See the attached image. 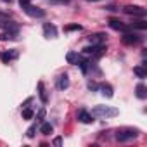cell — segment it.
Masks as SVG:
<instances>
[{
    "label": "cell",
    "mask_w": 147,
    "mask_h": 147,
    "mask_svg": "<svg viewBox=\"0 0 147 147\" xmlns=\"http://www.w3.org/2000/svg\"><path fill=\"white\" fill-rule=\"evenodd\" d=\"M90 114L94 118H114L119 114V111L116 107H111V106H95Z\"/></svg>",
    "instance_id": "1"
},
{
    "label": "cell",
    "mask_w": 147,
    "mask_h": 147,
    "mask_svg": "<svg viewBox=\"0 0 147 147\" xmlns=\"http://www.w3.org/2000/svg\"><path fill=\"white\" fill-rule=\"evenodd\" d=\"M137 137H138V130H135V128H119L116 131V140H119V142L133 140Z\"/></svg>",
    "instance_id": "2"
},
{
    "label": "cell",
    "mask_w": 147,
    "mask_h": 147,
    "mask_svg": "<svg viewBox=\"0 0 147 147\" xmlns=\"http://www.w3.org/2000/svg\"><path fill=\"white\" fill-rule=\"evenodd\" d=\"M23 9H24V12H26L28 16H31V18H45V11L40 9V7H35V5H31V4L24 5Z\"/></svg>",
    "instance_id": "3"
},
{
    "label": "cell",
    "mask_w": 147,
    "mask_h": 147,
    "mask_svg": "<svg viewBox=\"0 0 147 147\" xmlns=\"http://www.w3.org/2000/svg\"><path fill=\"white\" fill-rule=\"evenodd\" d=\"M123 12L130 14V16H145V9L140 7V5H125Z\"/></svg>",
    "instance_id": "4"
},
{
    "label": "cell",
    "mask_w": 147,
    "mask_h": 147,
    "mask_svg": "<svg viewBox=\"0 0 147 147\" xmlns=\"http://www.w3.org/2000/svg\"><path fill=\"white\" fill-rule=\"evenodd\" d=\"M104 50H106V47L104 45H92V47H85L83 49V52L85 54H92V55H102L104 54Z\"/></svg>",
    "instance_id": "5"
},
{
    "label": "cell",
    "mask_w": 147,
    "mask_h": 147,
    "mask_svg": "<svg viewBox=\"0 0 147 147\" xmlns=\"http://www.w3.org/2000/svg\"><path fill=\"white\" fill-rule=\"evenodd\" d=\"M109 26H111L113 30H116V31H125V33L130 30V28H128L125 23H121L119 19H109Z\"/></svg>",
    "instance_id": "6"
},
{
    "label": "cell",
    "mask_w": 147,
    "mask_h": 147,
    "mask_svg": "<svg viewBox=\"0 0 147 147\" xmlns=\"http://www.w3.org/2000/svg\"><path fill=\"white\" fill-rule=\"evenodd\" d=\"M0 28H4L5 31H14V33H18V30H19V26H18L16 23H12L11 19H5V21H0Z\"/></svg>",
    "instance_id": "7"
},
{
    "label": "cell",
    "mask_w": 147,
    "mask_h": 147,
    "mask_svg": "<svg viewBox=\"0 0 147 147\" xmlns=\"http://www.w3.org/2000/svg\"><path fill=\"white\" fill-rule=\"evenodd\" d=\"M88 42L92 45H102L106 42V35L104 33H95V35H90L88 36Z\"/></svg>",
    "instance_id": "8"
},
{
    "label": "cell",
    "mask_w": 147,
    "mask_h": 147,
    "mask_svg": "<svg viewBox=\"0 0 147 147\" xmlns=\"http://www.w3.org/2000/svg\"><path fill=\"white\" fill-rule=\"evenodd\" d=\"M138 42H140V36L135 35V33H126V35L123 36V43H126V45H135V43H138Z\"/></svg>",
    "instance_id": "9"
},
{
    "label": "cell",
    "mask_w": 147,
    "mask_h": 147,
    "mask_svg": "<svg viewBox=\"0 0 147 147\" xmlns=\"http://www.w3.org/2000/svg\"><path fill=\"white\" fill-rule=\"evenodd\" d=\"M43 33H45V36L47 38H55L57 36V30H55V26L54 24H43Z\"/></svg>",
    "instance_id": "10"
},
{
    "label": "cell",
    "mask_w": 147,
    "mask_h": 147,
    "mask_svg": "<svg viewBox=\"0 0 147 147\" xmlns=\"http://www.w3.org/2000/svg\"><path fill=\"white\" fill-rule=\"evenodd\" d=\"M99 88H100V94H102L104 97H107V99H111V97L114 95V90H113V87H111V85H107V83H102Z\"/></svg>",
    "instance_id": "11"
},
{
    "label": "cell",
    "mask_w": 147,
    "mask_h": 147,
    "mask_svg": "<svg viewBox=\"0 0 147 147\" xmlns=\"http://www.w3.org/2000/svg\"><path fill=\"white\" fill-rule=\"evenodd\" d=\"M67 87H69V78H67V75H61L59 80H57V88H59V90H66Z\"/></svg>",
    "instance_id": "12"
},
{
    "label": "cell",
    "mask_w": 147,
    "mask_h": 147,
    "mask_svg": "<svg viewBox=\"0 0 147 147\" xmlns=\"http://www.w3.org/2000/svg\"><path fill=\"white\" fill-rule=\"evenodd\" d=\"M135 94H137L138 99H145V97H147V88H145V85H144V83H138V85L135 87Z\"/></svg>",
    "instance_id": "13"
},
{
    "label": "cell",
    "mask_w": 147,
    "mask_h": 147,
    "mask_svg": "<svg viewBox=\"0 0 147 147\" xmlns=\"http://www.w3.org/2000/svg\"><path fill=\"white\" fill-rule=\"evenodd\" d=\"M78 119L82 121V123H92L94 121V116L90 114V113H87V111H80V114H78Z\"/></svg>",
    "instance_id": "14"
},
{
    "label": "cell",
    "mask_w": 147,
    "mask_h": 147,
    "mask_svg": "<svg viewBox=\"0 0 147 147\" xmlns=\"http://www.w3.org/2000/svg\"><path fill=\"white\" fill-rule=\"evenodd\" d=\"M0 57H2V61H4V62H9V61H12V59H16V57H18V50L2 52V54H0Z\"/></svg>",
    "instance_id": "15"
},
{
    "label": "cell",
    "mask_w": 147,
    "mask_h": 147,
    "mask_svg": "<svg viewBox=\"0 0 147 147\" xmlns=\"http://www.w3.org/2000/svg\"><path fill=\"white\" fill-rule=\"evenodd\" d=\"M16 38H18V33H14V31L0 33V40H2V42H9V40H16Z\"/></svg>",
    "instance_id": "16"
},
{
    "label": "cell",
    "mask_w": 147,
    "mask_h": 147,
    "mask_svg": "<svg viewBox=\"0 0 147 147\" xmlns=\"http://www.w3.org/2000/svg\"><path fill=\"white\" fill-rule=\"evenodd\" d=\"M80 59H82V57H80L76 52H67V55H66V61H67L69 64H78Z\"/></svg>",
    "instance_id": "17"
},
{
    "label": "cell",
    "mask_w": 147,
    "mask_h": 147,
    "mask_svg": "<svg viewBox=\"0 0 147 147\" xmlns=\"http://www.w3.org/2000/svg\"><path fill=\"white\" fill-rule=\"evenodd\" d=\"M133 73H135L138 78H147V69L144 66H135L133 67Z\"/></svg>",
    "instance_id": "18"
},
{
    "label": "cell",
    "mask_w": 147,
    "mask_h": 147,
    "mask_svg": "<svg viewBox=\"0 0 147 147\" xmlns=\"http://www.w3.org/2000/svg\"><path fill=\"white\" fill-rule=\"evenodd\" d=\"M38 94H40V99H42V102H47V100H49V97H47V92H45V87H43V83H42V82L38 83Z\"/></svg>",
    "instance_id": "19"
},
{
    "label": "cell",
    "mask_w": 147,
    "mask_h": 147,
    "mask_svg": "<svg viewBox=\"0 0 147 147\" xmlns=\"http://www.w3.org/2000/svg\"><path fill=\"white\" fill-rule=\"evenodd\" d=\"M40 131H42L43 135H50V133L54 131V126H52L50 123H43V125L40 126Z\"/></svg>",
    "instance_id": "20"
},
{
    "label": "cell",
    "mask_w": 147,
    "mask_h": 147,
    "mask_svg": "<svg viewBox=\"0 0 147 147\" xmlns=\"http://www.w3.org/2000/svg\"><path fill=\"white\" fill-rule=\"evenodd\" d=\"M131 26L133 28H138V30H147V23L145 21H133Z\"/></svg>",
    "instance_id": "21"
},
{
    "label": "cell",
    "mask_w": 147,
    "mask_h": 147,
    "mask_svg": "<svg viewBox=\"0 0 147 147\" xmlns=\"http://www.w3.org/2000/svg\"><path fill=\"white\" fill-rule=\"evenodd\" d=\"M33 114H35L33 109H30V107H24V109H23V118H24V119H31Z\"/></svg>",
    "instance_id": "22"
},
{
    "label": "cell",
    "mask_w": 147,
    "mask_h": 147,
    "mask_svg": "<svg viewBox=\"0 0 147 147\" xmlns=\"http://www.w3.org/2000/svg\"><path fill=\"white\" fill-rule=\"evenodd\" d=\"M80 30H82L80 24H67V26L64 28V31H80Z\"/></svg>",
    "instance_id": "23"
},
{
    "label": "cell",
    "mask_w": 147,
    "mask_h": 147,
    "mask_svg": "<svg viewBox=\"0 0 147 147\" xmlns=\"http://www.w3.org/2000/svg\"><path fill=\"white\" fill-rule=\"evenodd\" d=\"M35 131H36V125H31V126L26 130V135H28V138H33V137H35Z\"/></svg>",
    "instance_id": "24"
},
{
    "label": "cell",
    "mask_w": 147,
    "mask_h": 147,
    "mask_svg": "<svg viewBox=\"0 0 147 147\" xmlns=\"http://www.w3.org/2000/svg\"><path fill=\"white\" fill-rule=\"evenodd\" d=\"M78 64H80L82 71H83V73H87V69H88V64H90V62H88V61H82V59H80V62H78Z\"/></svg>",
    "instance_id": "25"
},
{
    "label": "cell",
    "mask_w": 147,
    "mask_h": 147,
    "mask_svg": "<svg viewBox=\"0 0 147 147\" xmlns=\"http://www.w3.org/2000/svg\"><path fill=\"white\" fill-rule=\"evenodd\" d=\"M36 118H38V121H42V119L45 118V109H40V111H38V116H36Z\"/></svg>",
    "instance_id": "26"
},
{
    "label": "cell",
    "mask_w": 147,
    "mask_h": 147,
    "mask_svg": "<svg viewBox=\"0 0 147 147\" xmlns=\"http://www.w3.org/2000/svg\"><path fill=\"white\" fill-rule=\"evenodd\" d=\"M54 145H57V147H59V145H62V138H61V137L54 138Z\"/></svg>",
    "instance_id": "27"
},
{
    "label": "cell",
    "mask_w": 147,
    "mask_h": 147,
    "mask_svg": "<svg viewBox=\"0 0 147 147\" xmlns=\"http://www.w3.org/2000/svg\"><path fill=\"white\" fill-rule=\"evenodd\" d=\"M28 4H31V0H19V5H21V7H24V5H28Z\"/></svg>",
    "instance_id": "28"
},
{
    "label": "cell",
    "mask_w": 147,
    "mask_h": 147,
    "mask_svg": "<svg viewBox=\"0 0 147 147\" xmlns=\"http://www.w3.org/2000/svg\"><path fill=\"white\" fill-rule=\"evenodd\" d=\"M88 88H90V90H97L99 87H97L95 83H92V82H90V83H88Z\"/></svg>",
    "instance_id": "29"
},
{
    "label": "cell",
    "mask_w": 147,
    "mask_h": 147,
    "mask_svg": "<svg viewBox=\"0 0 147 147\" xmlns=\"http://www.w3.org/2000/svg\"><path fill=\"white\" fill-rule=\"evenodd\" d=\"M50 2H54V4H66V2H69V0H50Z\"/></svg>",
    "instance_id": "30"
}]
</instances>
